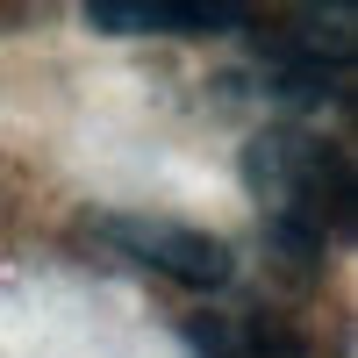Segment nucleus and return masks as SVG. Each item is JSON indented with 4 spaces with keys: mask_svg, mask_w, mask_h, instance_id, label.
<instances>
[{
    "mask_svg": "<svg viewBox=\"0 0 358 358\" xmlns=\"http://www.w3.org/2000/svg\"><path fill=\"white\" fill-rule=\"evenodd\" d=\"M244 165H251V194L273 208L280 236H315L322 244V229L344 222V158L330 143H315L301 129H265L244 151Z\"/></svg>",
    "mask_w": 358,
    "mask_h": 358,
    "instance_id": "obj_1",
    "label": "nucleus"
},
{
    "mask_svg": "<svg viewBox=\"0 0 358 358\" xmlns=\"http://www.w3.org/2000/svg\"><path fill=\"white\" fill-rule=\"evenodd\" d=\"M94 236L108 251H122L129 265L165 273L172 287H194V294H215L236 273V258L215 229H194V222H172V215H101Z\"/></svg>",
    "mask_w": 358,
    "mask_h": 358,
    "instance_id": "obj_2",
    "label": "nucleus"
}]
</instances>
